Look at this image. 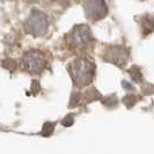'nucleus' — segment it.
I'll return each instance as SVG.
<instances>
[{
    "instance_id": "423d86ee",
    "label": "nucleus",
    "mask_w": 154,
    "mask_h": 154,
    "mask_svg": "<svg viewBox=\"0 0 154 154\" xmlns=\"http://www.w3.org/2000/svg\"><path fill=\"white\" fill-rule=\"evenodd\" d=\"M107 59L118 66H123L128 62V52L122 46H110L107 50Z\"/></svg>"
},
{
    "instance_id": "9d476101",
    "label": "nucleus",
    "mask_w": 154,
    "mask_h": 154,
    "mask_svg": "<svg viewBox=\"0 0 154 154\" xmlns=\"http://www.w3.org/2000/svg\"><path fill=\"white\" fill-rule=\"evenodd\" d=\"M99 97H100V94H99V92L95 88H91V89H88L86 92V99H87V101H89V102L93 100H96Z\"/></svg>"
},
{
    "instance_id": "f257e3e1",
    "label": "nucleus",
    "mask_w": 154,
    "mask_h": 154,
    "mask_svg": "<svg viewBox=\"0 0 154 154\" xmlns=\"http://www.w3.org/2000/svg\"><path fill=\"white\" fill-rule=\"evenodd\" d=\"M69 71L74 84L77 86H86L92 81L94 77L95 66L91 60L86 58H78L69 64Z\"/></svg>"
},
{
    "instance_id": "f03ea898",
    "label": "nucleus",
    "mask_w": 154,
    "mask_h": 154,
    "mask_svg": "<svg viewBox=\"0 0 154 154\" xmlns=\"http://www.w3.org/2000/svg\"><path fill=\"white\" fill-rule=\"evenodd\" d=\"M26 29L34 36H42L44 35L49 27L48 16L41 11H32L29 17L26 21Z\"/></svg>"
},
{
    "instance_id": "1a4fd4ad",
    "label": "nucleus",
    "mask_w": 154,
    "mask_h": 154,
    "mask_svg": "<svg viewBox=\"0 0 154 154\" xmlns=\"http://www.w3.org/2000/svg\"><path fill=\"white\" fill-rule=\"evenodd\" d=\"M129 73H130V75L132 77V79L136 81V82H140L141 81V72H140V69L138 67H136V66H133L131 69H129Z\"/></svg>"
},
{
    "instance_id": "6e6552de",
    "label": "nucleus",
    "mask_w": 154,
    "mask_h": 154,
    "mask_svg": "<svg viewBox=\"0 0 154 154\" xmlns=\"http://www.w3.org/2000/svg\"><path fill=\"white\" fill-rule=\"evenodd\" d=\"M54 123H51V122H46L44 125H43V130H42V136L44 137H50L54 132Z\"/></svg>"
},
{
    "instance_id": "2eb2a0df",
    "label": "nucleus",
    "mask_w": 154,
    "mask_h": 154,
    "mask_svg": "<svg viewBox=\"0 0 154 154\" xmlns=\"http://www.w3.org/2000/svg\"><path fill=\"white\" fill-rule=\"evenodd\" d=\"M31 89H32L34 94H37V92H38L39 89H41L38 81H32V86H31Z\"/></svg>"
},
{
    "instance_id": "4468645a",
    "label": "nucleus",
    "mask_w": 154,
    "mask_h": 154,
    "mask_svg": "<svg viewBox=\"0 0 154 154\" xmlns=\"http://www.w3.org/2000/svg\"><path fill=\"white\" fill-rule=\"evenodd\" d=\"M2 64H4V66H5L6 69H11V71L15 67V62H14L13 59H6Z\"/></svg>"
},
{
    "instance_id": "20e7f679",
    "label": "nucleus",
    "mask_w": 154,
    "mask_h": 154,
    "mask_svg": "<svg viewBox=\"0 0 154 154\" xmlns=\"http://www.w3.org/2000/svg\"><path fill=\"white\" fill-rule=\"evenodd\" d=\"M22 64L23 69L26 71H28L29 73H32V74H37L43 69L45 60H44L43 54L41 52H38V51H29V52H27L23 56Z\"/></svg>"
},
{
    "instance_id": "f8f14e48",
    "label": "nucleus",
    "mask_w": 154,
    "mask_h": 154,
    "mask_svg": "<svg viewBox=\"0 0 154 154\" xmlns=\"http://www.w3.org/2000/svg\"><path fill=\"white\" fill-rule=\"evenodd\" d=\"M79 101H80V94L77 92H74L72 95H71V100H69V108H74V107H77L78 103H79Z\"/></svg>"
},
{
    "instance_id": "39448f33",
    "label": "nucleus",
    "mask_w": 154,
    "mask_h": 154,
    "mask_svg": "<svg viewBox=\"0 0 154 154\" xmlns=\"http://www.w3.org/2000/svg\"><path fill=\"white\" fill-rule=\"evenodd\" d=\"M85 12L87 17L100 20L107 14L108 7L104 1H87L85 4Z\"/></svg>"
},
{
    "instance_id": "0eeeda50",
    "label": "nucleus",
    "mask_w": 154,
    "mask_h": 154,
    "mask_svg": "<svg viewBox=\"0 0 154 154\" xmlns=\"http://www.w3.org/2000/svg\"><path fill=\"white\" fill-rule=\"evenodd\" d=\"M117 103H118V100H117L116 95H114V94L112 95H109V96L103 99V104L110 109L115 108L116 106H117Z\"/></svg>"
},
{
    "instance_id": "ddd939ff",
    "label": "nucleus",
    "mask_w": 154,
    "mask_h": 154,
    "mask_svg": "<svg viewBox=\"0 0 154 154\" xmlns=\"http://www.w3.org/2000/svg\"><path fill=\"white\" fill-rule=\"evenodd\" d=\"M73 122H74V117H73V115H67L63 118L62 125H64V126H71V125L73 124Z\"/></svg>"
},
{
    "instance_id": "dca6fc26",
    "label": "nucleus",
    "mask_w": 154,
    "mask_h": 154,
    "mask_svg": "<svg viewBox=\"0 0 154 154\" xmlns=\"http://www.w3.org/2000/svg\"><path fill=\"white\" fill-rule=\"evenodd\" d=\"M123 87L125 89H129V91H131L132 89V86L129 85V82H126V81H123Z\"/></svg>"
},
{
    "instance_id": "9b49d317",
    "label": "nucleus",
    "mask_w": 154,
    "mask_h": 154,
    "mask_svg": "<svg viewBox=\"0 0 154 154\" xmlns=\"http://www.w3.org/2000/svg\"><path fill=\"white\" fill-rule=\"evenodd\" d=\"M123 101H124V104L128 108H132L136 104V102H137V97L134 95H126L123 99Z\"/></svg>"
},
{
    "instance_id": "7ed1b4c3",
    "label": "nucleus",
    "mask_w": 154,
    "mask_h": 154,
    "mask_svg": "<svg viewBox=\"0 0 154 154\" xmlns=\"http://www.w3.org/2000/svg\"><path fill=\"white\" fill-rule=\"evenodd\" d=\"M69 44L74 48H86L92 41V34L89 28L85 24L74 27L69 32Z\"/></svg>"
}]
</instances>
